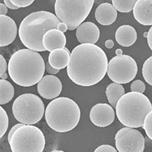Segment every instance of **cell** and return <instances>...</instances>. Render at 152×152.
I'll list each match as a JSON object with an SVG mask.
<instances>
[{
	"label": "cell",
	"mask_w": 152,
	"mask_h": 152,
	"mask_svg": "<svg viewBox=\"0 0 152 152\" xmlns=\"http://www.w3.org/2000/svg\"><path fill=\"white\" fill-rule=\"evenodd\" d=\"M15 21L7 15H0V47L9 46L17 36Z\"/></svg>",
	"instance_id": "obj_13"
},
{
	"label": "cell",
	"mask_w": 152,
	"mask_h": 152,
	"mask_svg": "<svg viewBox=\"0 0 152 152\" xmlns=\"http://www.w3.org/2000/svg\"><path fill=\"white\" fill-rule=\"evenodd\" d=\"M70 52L66 47L56 49L50 53L48 62L54 69L60 70L68 66L70 60Z\"/></svg>",
	"instance_id": "obj_19"
},
{
	"label": "cell",
	"mask_w": 152,
	"mask_h": 152,
	"mask_svg": "<svg viewBox=\"0 0 152 152\" xmlns=\"http://www.w3.org/2000/svg\"><path fill=\"white\" fill-rule=\"evenodd\" d=\"M45 69V62L40 53L30 49L18 50L8 63L11 79L21 87H31L39 83Z\"/></svg>",
	"instance_id": "obj_2"
},
{
	"label": "cell",
	"mask_w": 152,
	"mask_h": 152,
	"mask_svg": "<svg viewBox=\"0 0 152 152\" xmlns=\"http://www.w3.org/2000/svg\"><path fill=\"white\" fill-rule=\"evenodd\" d=\"M76 37L81 44H95L100 37V30L93 22H84L76 30Z\"/></svg>",
	"instance_id": "obj_14"
},
{
	"label": "cell",
	"mask_w": 152,
	"mask_h": 152,
	"mask_svg": "<svg viewBox=\"0 0 152 152\" xmlns=\"http://www.w3.org/2000/svg\"><path fill=\"white\" fill-rule=\"evenodd\" d=\"M152 110V104L145 94L129 92L117 102L116 113L123 125L129 128L142 127L145 117Z\"/></svg>",
	"instance_id": "obj_5"
},
{
	"label": "cell",
	"mask_w": 152,
	"mask_h": 152,
	"mask_svg": "<svg viewBox=\"0 0 152 152\" xmlns=\"http://www.w3.org/2000/svg\"><path fill=\"white\" fill-rule=\"evenodd\" d=\"M138 66L135 60L128 55L116 56L108 63L107 75L113 82L127 84L135 78Z\"/></svg>",
	"instance_id": "obj_9"
},
{
	"label": "cell",
	"mask_w": 152,
	"mask_h": 152,
	"mask_svg": "<svg viewBox=\"0 0 152 152\" xmlns=\"http://www.w3.org/2000/svg\"><path fill=\"white\" fill-rule=\"evenodd\" d=\"M12 113L19 123L26 125L37 123L45 113L44 104L34 94H24L17 97L12 104Z\"/></svg>",
	"instance_id": "obj_7"
},
{
	"label": "cell",
	"mask_w": 152,
	"mask_h": 152,
	"mask_svg": "<svg viewBox=\"0 0 152 152\" xmlns=\"http://www.w3.org/2000/svg\"><path fill=\"white\" fill-rule=\"evenodd\" d=\"M142 75L145 81L152 86V56L145 60L142 67Z\"/></svg>",
	"instance_id": "obj_23"
},
{
	"label": "cell",
	"mask_w": 152,
	"mask_h": 152,
	"mask_svg": "<svg viewBox=\"0 0 152 152\" xmlns=\"http://www.w3.org/2000/svg\"><path fill=\"white\" fill-rule=\"evenodd\" d=\"M57 29L59 30V31H60L61 32H62V33H65L66 31H68L67 24H66V23L63 22L59 23V24L58 25V27H57Z\"/></svg>",
	"instance_id": "obj_33"
},
{
	"label": "cell",
	"mask_w": 152,
	"mask_h": 152,
	"mask_svg": "<svg viewBox=\"0 0 152 152\" xmlns=\"http://www.w3.org/2000/svg\"><path fill=\"white\" fill-rule=\"evenodd\" d=\"M144 36H145V37H148V32H145V33L144 34Z\"/></svg>",
	"instance_id": "obj_40"
},
{
	"label": "cell",
	"mask_w": 152,
	"mask_h": 152,
	"mask_svg": "<svg viewBox=\"0 0 152 152\" xmlns=\"http://www.w3.org/2000/svg\"><path fill=\"white\" fill-rule=\"evenodd\" d=\"M34 1L35 0H11L12 4L18 8L28 7L33 3Z\"/></svg>",
	"instance_id": "obj_27"
},
{
	"label": "cell",
	"mask_w": 152,
	"mask_h": 152,
	"mask_svg": "<svg viewBox=\"0 0 152 152\" xmlns=\"http://www.w3.org/2000/svg\"><path fill=\"white\" fill-rule=\"evenodd\" d=\"M45 137L40 129L33 125H24L12 135L9 145L12 152H43Z\"/></svg>",
	"instance_id": "obj_8"
},
{
	"label": "cell",
	"mask_w": 152,
	"mask_h": 152,
	"mask_svg": "<svg viewBox=\"0 0 152 152\" xmlns=\"http://www.w3.org/2000/svg\"><path fill=\"white\" fill-rule=\"evenodd\" d=\"M94 0H56V15L73 31L81 25L90 14Z\"/></svg>",
	"instance_id": "obj_6"
},
{
	"label": "cell",
	"mask_w": 152,
	"mask_h": 152,
	"mask_svg": "<svg viewBox=\"0 0 152 152\" xmlns=\"http://www.w3.org/2000/svg\"><path fill=\"white\" fill-rule=\"evenodd\" d=\"M130 88H131L132 91L143 94L145 92L146 87H145V85L143 81H141V80H136L131 84Z\"/></svg>",
	"instance_id": "obj_26"
},
{
	"label": "cell",
	"mask_w": 152,
	"mask_h": 152,
	"mask_svg": "<svg viewBox=\"0 0 152 152\" xmlns=\"http://www.w3.org/2000/svg\"><path fill=\"white\" fill-rule=\"evenodd\" d=\"M61 23L56 15L47 11H39L23 19L18 29L19 38L24 46L37 52H43V38L47 31L57 29Z\"/></svg>",
	"instance_id": "obj_3"
},
{
	"label": "cell",
	"mask_w": 152,
	"mask_h": 152,
	"mask_svg": "<svg viewBox=\"0 0 152 152\" xmlns=\"http://www.w3.org/2000/svg\"><path fill=\"white\" fill-rule=\"evenodd\" d=\"M115 38L119 45L124 47H131L137 40L136 31L130 25H123L116 30Z\"/></svg>",
	"instance_id": "obj_18"
},
{
	"label": "cell",
	"mask_w": 152,
	"mask_h": 152,
	"mask_svg": "<svg viewBox=\"0 0 152 152\" xmlns=\"http://www.w3.org/2000/svg\"><path fill=\"white\" fill-rule=\"evenodd\" d=\"M9 125V116L3 107H0V138L3 137Z\"/></svg>",
	"instance_id": "obj_24"
},
{
	"label": "cell",
	"mask_w": 152,
	"mask_h": 152,
	"mask_svg": "<svg viewBox=\"0 0 152 152\" xmlns=\"http://www.w3.org/2000/svg\"><path fill=\"white\" fill-rule=\"evenodd\" d=\"M62 90V85L59 78L53 75L43 76L37 84V91L43 98L54 100L59 97Z\"/></svg>",
	"instance_id": "obj_11"
},
{
	"label": "cell",
	"mask_w": 152,
	"mask_h": 152,
	"mask_svg": "<svg viewBox=\"0 0 152 152\" xmlns=\"http://www.w3.org/2000/svg\"><path fill=\"white\" fill-rule=\"evenodd\" d=\"M116 56L123 55V50H122L121 49H117V50H116Z\"/></svg>",
	"instance_id": "obj_37"
},
{
	"label": "cell",
	"mask_w": 152,
	"mask_h": 152,
	"mask_svg": "<svg viewBox=\"0 0 152 152\" xmlns=\"http://www.w3.org/2000/svg\"><path fill=\"white\" fill-rule=\"evenodd\" d=\"M62 152H65V151H62Z\"/></svg>",
	"instance_id": "obj_41"
},
{
	"label": "cell",
	"mask_w": 152,
	"mask_h": 152,
	"mask_svg": "<svg viewBox=\"0 0 152 152\" xmlns=\"http://www.w3.org/2000/svg\"><path fill=\"white\" fill-rule=\"evenodd\" d=\"M4 3L5 5L9 8V9H13V10H15V9H18L19 8L15 6V5L12 4V2H11V0H4Z\"/></svg>",
	"instance_id": "obj_34"
},
{
	"label": "cell",
	"mask_w": 152,
	"mask_h": 152,
	"mask_svg": "<svg viewBox=\"0 0 152 152\" xmlns=\"http://www.w3.org/2000/svg\"><path fill=\"white\" fill-rule=\"evenodd\" d=\"M90 119L98 127H107L113 123L115 112L113 107L107 104H97L91 110Z\"/></svg>",
	"instance_id": "obj_12"
},
{
	"label": "cell",
	"mask_w": 152,
	"mask_h": 152,
	"mask_svg": "<svg viewBox=\"0 0 152 152\" xmlns=\"http://www.w3.org/2000/svg\"><path fill=\"white\" fill-rule=\"evenodd\" d=\"M0 78H1V79L5 80L6 78H8V74H6V73H4V74L1 75H0Z\"/></svg>",
	"instance_id": "obj_38"
},
{
	"label": "cell",
	"mask_w": 152,
	"mask_h": 152,
	"mask_svg": "<svg viewBox=\"0 0 152 152\" xmlns=\"http://www.w3.org/2000/svg\"><path fill=\"white\" fill-rule=\"evenodd\" d=\"M46 71L51 75H56L59 72V69H54L53 67L51 66V65L50 64V62H47V63H46Z\"/></svg>",
	"instance_id": "obj_31"
},
{
	"label": "cell",
	"mask_w": 152,
	"mask_h": 152,
	"mask_svg": "<svg viewBox=\"0 0 152 152\" xmlns=\"http://www.w3.org/2000/svg\"><path fill=\"white\" fill-rule=\"evenodd\" d=\"M133 15L139 24L152 25V0H138L133 9Z\"/></svg>",
	"instance_id": "obj_15"
},
{
	"label": "cell",
	"mask_w": 152,
	"mask_h": 152,
	"mask_svg": "<svg viewBox=\"0 0 152 152\" xmlns=\"http://www.w3.org/2000/svg\"><path fill=\"white\" fill-rule=\"evenodd\" d=\"M24 124H23V123H18V124H15L14 126H13V127H12V129H11V130H10V131H9V135H8V140H9V142H10L11 138H12V135H13V134H14L16 130H17L18 128H20L21 126H24Z\"/></svg>",
	"instance_id": "obj_30"
},
{
	"label": "cell",
	"mask_w": 152,
	"mask_h": 152,
	"mask_svg": "<svg viewBox=\"0 0 152 152\" xmlns=\"http://www.w3.org/2000/svg\"><path fill=\"white\" fill-rule=\"evenodd\" d=\"M62 151H59V150H55V151H53L51 152H62Z\"/></svg>",
	"instance_id": "obj_39"
},
{
	"label": "cell",
	"mask_w": 152,
	"mask_h": 152,
	"mask_svg": "<svg viewBox=\"0 0 152 152\" xmlns=\"http://www.w3.org/2000/svg\"><path fill=\"white\" fill-rule=\"evenodd\" d=\"M142 128L145 130L147 136L152 140V110L145 117Z\"/></svg>",
	"instance_id": "obj_25"
},
{
	"label": "cell",
	"mask_w": 152,
	"mask_h": 152,
	"mask_svg": "<svg viewBox=\"0 0 152 152\" xmlns=\"http://www.w3.org/2000/svg\"><path fill=\"white\" fill-rule=\"evenodd\" d=\"M117 18V10L112 4H100L95 11V18L99 24L107 26L115 22Z\"/></svg>",
	"instance_id": "obj_17"
},
{
	"label": "cell",
	"mask_w": 152,
	"mask_h": 152,
	"mask_svg": "<svg viewBox=\"0 0 152 152\" xmlns=\"http://www.w3.org/2000/svg\"><path fill=\"white\" fill-rule=\"evenodd\" d=\"M8 12V7L5 4L0 3V14L1 15H5Z\"/></svg>",
	"instance_id": "obj_35"
},
{
	"label": "cell",
	"mask_w": 152,
	"mask_h": 152,
	"mask_svg": "<svg viewBox=\"0 0 152 152\" xmlns=\"http://www.w3.org/2000/svg\"><path fill=\"white\" fill-rule=\"evenodd\" d=\"M6 70H8L7 62H6V60L3 57V56L0 55V75L5 73Z\"/></svg>",
	"instance_id": "obj_29"
},
{
	"label": "cell",
	"mask_w": 152,
	"mask_h": 152,
	"mask_svg": "<svg viewBox=\"0 0 152 152\" xmlns=\"http://www.w3.org/2000/svg\"><path fill=\"white\" fill-rule=\"evenodd\" d=\"M138 0H112L113 5L119 12L128 13L133 10Z\"/></svg>",
	"instance_id": "obj_22"
},
{
	"label": "cell",
	"mask_w": 152,
	"mask_h": 152,
	"mask_svg": "<svg viewBox=\"0 0 152 152\" xmlns=\"http://www.w3.org/2000/svg\"><path fill=\"white\" fill-rule=\"evenodd\" d=\"M15 94L14 87L6 80H0V104L3 105L10 102Z\"/></svg>",
	"instance_id": "obj_21"
},
{
	"label": "cell",
	"mask_w": 152,
	"mask_h": 152,
	"mask_svg": "<svg viewBox=\"0 0 152 152\" xmlns=\"http://www.w3.org/2000/svg\"><path fill=\"white\" fill-rule=\"evenodd\" d=\"M43 43L46 50L52 52L53 50L56 49L65 48L66 44V37L64 33L58 29L50 30L43 36Z\"/></svg>",
	"instance_id": "obj_16"
},
{
	"label": "cell",
	"mask_w": 152,
	"mask_h": 152,
	"mask_svg": "<svg viewBox=\"0 0 152 152\" xmlns=\"http://www.w3.org/2000/svg\"><path fill=\"white\" fill-rule=\"evenodd\" d=\"M94 152H117V151L110 145H102L97 147Z\"/></svg>",
	"instance_id": "obj_28"
},
{
	"label": "cell",
	"mask_w": 152,
	"mask_h": 152,
	"mask_svg": "<svg viewBox=\"0 0 152 152\" xmlns=\"http://www.w3.org/2000/svg\"><path fill=\"white\" fill-rule=\"evenodd\" d=\"M147 40H148V44L151 50H152V27L150 28L148 32Z\"/></svg>",
	"instance_id": "obj_32"
},
{
	"label": "cell",
	"mask_w": 152,
	"mask_h": 152,
	"mask_svg": "<svg viewBox=\"0 0 152 152\" xmlns=\"http://www.w3.org/2000/svg\"><path fill=\"white\" fill-rule=\"evenodd\" d=\"M115 144L119 152H143L145 138L139 131L129 127H125L117 132Z\"/></svg>",
	"instance_id": "obj_10"
},
{
	"label": "cell",
	"mask_w": 152,
	"mask_h": 152,
	"mask_svg": "<svg viewBox=\"0 0 152 152\" xmlns=\"http://www.w3.org/2000/svg\"><path fill=\"white\" fill-rule=\"evenodd\" d=\"M105 47L107 49H112L114 47V42L112 40H107L105 42Z\"/></svg>",
	"instance_id": "obj_36"
},
{
	"label": "cell",
	"mask_w": 152,
	"mask_h": 152,
	"mask_svg": "<svg viewBox=\"0 0 152 152\" xmlns=\"http://www.w3.org/2000/svg\"><path fill=\"white\" fill-rule=\"evenodd\" d=\"M80 118L79 107L69 97H57L46 108V122L57 132H67L74 129L78 126Z\"/></svg>",
	"instance_id": "obj_4"
},
{
	"label": "cell",
	"mask_w": 152,
	"mask_h": 152,
	"mask_svg": "<svg viewBox=\"0 0 152 152\" xmlns=\"http://www.w3.org/2000/svg\"><path fill=\"white\" fill-rule=\"evenodd\" d=\"M125 94V89L121 84L111 83L110 84L106 90V95L108 101L113 108H116L119 100Z\"/></svg>",
	"instance_id": "obj_20"
},
{
	"label": "cell",
	"mask_w": 152,
	"mask_h": 152,
	"mask_svg": "<svg viewBox=\"0 0 152 152\" xmlns=\"http://www.w3.org/2000/svg\"><path fill=\"white\" fill-rule=\"evenodd\" d=\"M107 69L108 60L104 50L95 44L83 43L72 51L67 74L76 85L89 87L100 82Z\"/></svg>",
	"instance_id": "obj_1"
}]
</instances>
